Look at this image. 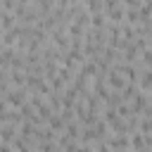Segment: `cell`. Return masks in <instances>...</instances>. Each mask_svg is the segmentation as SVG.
<instances>
[{"mask_svg":"<svg viewBox=\"0 0 152 152\" xmlns=\"http://www.w3.org/2000/svg\"><path fill=\"white\" fill-rule=\"evenodd\" d=\"M124 2H126V5H133V7H138V5H140V0H124Z\"/></svg>","mask_w":152,"mask_h":152,"instance_id":"1","label":"cell"}]
</instances>
